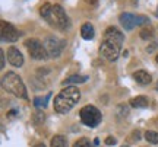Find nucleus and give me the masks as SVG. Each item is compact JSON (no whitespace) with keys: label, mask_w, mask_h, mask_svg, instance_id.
I'll return each instance as SVG.
<instances>
[{"label":"nucleus","mask_w":158,"mask_h":147,"mask_svg":"<svg viewBox=\"0 0 158 147\" xmlns=\"http://www.w3.org/2000/svg\"><path fill=\"white\" fill-rule=\"evenodd\" d=\"M124 35L116 26H108L104 31V40L100 47V54L108 61H116L120 56Z\"/></svg>","instance_id":"1"},{"label":"nucleus","mask_w":158,"mask_h":147,"mask_svg":"<svg viewBox=\"0 0 158 147\" xmlns=\"http://www.w3.org/2000/svg\"><path fill=\"white\" fill-rule=\"evenodd\" d=\"M40 15L48 22V25H51L53 28L59 29V31H66L70 25L68 15L60 5L45 3L40 7Z\"/></svg>","instance_id":"2"},{"label":"nucleus","mask_w":158,"mask_h":147,"mask_svg":"<svg viewBox=\"0 0 158 147\" xmlns=\"http://www.w3.org/2000/svg\"><path fill=\"white\" fill-rule=\"evenodd\" d=\"M81 99V92L75 86H69L63 89L56 98H54V111L59 114H66L76 105Z\"/></svg>","instance_id":"3"},{"label":"nucleus","mask_w":158,"mask_h":147,"mask_svg":"<svg viewBox=\"0 0 158 147\" xmlns=\"http://www.w3.org/2000/svg\"><path fill=\"white\" fill-rule=\"evenodd\" d=\"M2 87L6 92H9L12 95L22 99H28V93H27V87L23 85L22 79L13 72H7L2 79Z\"/></svg>","instance_id":"4"},{"label":"nucleus","mask_w":158,"mask_h":147,"mask_svg":"<svg viewBox=\"0 0 158 147\" xmlns=\"http://www.w3.org/2000/svg\"><path fill=\"white\" fill-rule=\"evenodd\" d=\"M79 117H81V121L85 125L91 127V128L97 127L101 122V112L95 106H92V105H86V106L82 108L79 111Z\"/></svg>","instance_id":"5"},{"label":"nucleus","mask_w":158,"mask_h":147,"mask_svg":"<svg viewBox=\"0 0 158 147\" xmlns=\"http://www.w3.org/2000/svg\"><path fill=\"white\" fill-rule=\"evenodd\" d=\"M64 45H66V41L60 40L57 37H47L44 41V48L47 51V56L51 57V58L60 57Z\"/></svg>","instance_id":"6"},{"label":"nucleus","mask_w":158,"mask_h":147,"mask_svg":"<svg viewBox=\"0 0 158 147\" xmlns=\"http://www.w3.org/2000/svg\"><path fill=\"white\" fill-rule=\"evenodd\" d=\"M25 47L28 48V52L29 56L32 57L34 60H44V58H47V51H45L44 48V44H41L38 40H35V38H32V40H27L25 41Z\"/></svg>","instance_id":"7"},{"label":"nucleus","mask_w":158,"mask_h":147,"mask_svg":"<svg viewBox=\"0 0 158 147\" xmlns=\"http://www.w3.org/2000/svg\"><path fill=\"white\" fill-rule=\"evenodd\" d=\"M0 26H2V40L7 41V42H15V41L19 38V32L18 29L12 25V23L6 22V21H2L0 22Z\"/></svg>","instance_id":"8"},{"label":"nucleus","mask_w":158,"mask_h":147,"mask_svg":"<svg viewBox=\"0 0 158 147\" xmlns=\"http://www.w3.org/2000/svg\"><path fill=\"white\" fill-rule=\"evenodd\" d=\"M7 61L10 63L12 66L15 67H21L23 64V57H22V52L15 48V47H10L7 50Z\"/></svg>","instance_id":"9"},{"label":"nucleus","mask_w":158,"mask_h":147,"mask_svg":"<svg viewBox=\"0 0 158 147\" xmlns=\"http://www.w3.org/2000/svg\"><path fill=\"white\" fill-rule=\"evenodd\" d=\"M120 23L126 31H132L136 26V16L132 13H122L120 15Z\"/></svg>","instance_id":"10"},{"label":"nucleus","mask_w":158,"mask_h":147,"mask_svg":"<svg viewBox=\"0 0 158 147\" xmlns=\"http://www.w3.org/2000/svg\"><path fill=\"white\" fill-rule=\"evenodd\" d=\"M133 79H135L139 85H149L152 77H151V74L148 73V72H145V70H138V72L133 73Z\"/></svg>","instance_id":"11"},{"label":"nucleus","mask_w":158,"mask_h":147,"mask_svg":"<svg viewBox=\"0 0 158 147\" xmlns=\"http://www.w3.org/2000/svg\"><path fill=\"white\" fill-rule=\"evenodd\" d=\"M81 35H82L84 40H92L94 35H95V29L91 23H84L81 26Z\"/></svg>","instance_id":"12"},{"label":"nucleus","mask_w":158,"mask_h":147,"mask_svg":"<svg viewBox=\"0 0 158 147\" xmlns=\"http://www.w3.org/2000/svg\"><path fill=\"white\" fill-rule=\"evenodd\" d=\"M130 105L133 108H147L149 105V102L145 96H136L133 99H130Z\"/></svg>","instance_id":"13"},{"label":"nucleus","mask_w":158,"mask_h":147,"mask_svg":"<svg viewBox=\"0 0 158 147\" xmlns=\"http://www.w3.org/2000/svg\"><path fill=\"white\" fill-rule=\"evenodd\" d=\"M86 80H88L86 76H70V77H68L63 82V85L66 86V85H75V83H84Z\"/></svg>","instance_id":"14"},{"label":"nucleus","mask_w":158,"mask_h":147,"mask_svg":"<svg viewBox=\"0 0 158 147\" xmlns=\"http://www.w3.org/2000/svg\"><path fill=\"white\" fill-rule=\"evenodd\" d=\"M51 147H68V140L63 136H54L51 138Z\"/></svg>","instance_id":"15"},{"label":"nucleus","mask_w":158,"mask_h":147,"mask_svg":"<svg viewBox=\"0 0 158 147\" xmlns=\"http://www.w3.org/2000/svg\"><path fill=\"white\" fill-rule=\"evenodd\" d=\"M51 98V93H47V95H45V96H37L34 99V105L37 108H45L47 106V102H48V99H50Z\"/></svg>","instance_id":"16"},{"label":"nucleus","mask_w":158,"mask_h":147,"mask_svg":"<svg viewBox=\"0 0 158 147\" xmlns=\"http://www.w3.org/2000/svg\"><path fill=\"white\" fill-rule=\"evenodd\" d=\"M145 140L151 144H157L158 143V133L155 131H147L145 133Z\"/></svg>","instance_id":"17"},{"label":"nucleus","mask_w":158,"mask_h":147,"mask_svg":"<svg viewBox=\"0 0 158 147\" xmlns=\"http://www.w3.org/2000/svg\"><path fill=\"white\" fill-rule=\"evenodd\" d=\"M154 37V29L151 26H147L141 31V38L142 40H152Z\"/></svg>","instance_id":"18"},{"label":"nucleus","mask_w":158,"mask_h":147,"mask_svg":"<svg viewBox=\"0 0 158 147\" xmlns=\"http://www.w3.org/2000/svg\"><path fill=\"white\" fill-rule=\"evenodd\" d=\"M73 147H92L88 138H79L78 141H75Z\"/></svg>","instance_id":"19"},{"label":"nucleus","mask_w":158,"mask_h":147,"mask_svg":"<svg viewBox=\"0 0 158 147\" xmlns=\"http://www.w3.org/2000/svg\"><path fill=\"white\" fill-rule=\"evenodd\" d=\"M44 114H35L34 115V121H35V124H41V122H43V121H44Z\"/></svg>","instance_id":"20"},{"label":"nucleus","mask_w":158,"mask_h":147,"mask_svg":"<svg viewBox=\"0 0 158 147\" xmlns=\"http://www.w3.org/2000/svg\"><path fill=\"white\" fill-rule=\"evenodd\" d=\"M147 22H149V19L147 16H136V25H143Z\"/></svg>","instance_id":"21"},{"label":"nucleus","mask_w":158,"mask_h":147,"mask_svg":"<svg viewBox=\"0 0 158 147\" xmlns=\"http://www.w3.org/2000/svg\"><path fill=\"white\" fill-rule=\"evenodd\" d=\"M116 143H117V140H116L114 137H107V138H106V144H107V146H114Z\"/></svg>","instance_id":"22"},{"label":"nucleus","mask_w":158,"mask_h":147,"mask_svg":"<svg viewBox=\"0 0 158 147\" xmlns=\"http://www.w3.org/2000/svg\"><path fill=\"white\" fill-rule=\"evenodd\" d=\"M5 67V52L0 51V68Z\"/></svg>","instance_id":"23"},{"label":"nucleus","mask_w":158,"mask_h":147,"mask_svg":"<svg viewBox=\"0 0 158 147\" xmlns=\"http://www.w3.org/2000/svg\"><path fill=\"white\" fill-rule=\"evenodd\" d=\"M15 114H16L15 111H10V112L7 114V115H9V118H13V117H15Z\"/></svg>","instance_id":"24"},{"label":"nucleus","mask_w":158,"mask_h":147,"mask_svg":"<svg viewBox=\"0 0 158 147\" xmlns=\"http://www.w3.org/2000/svg\"><path fill=\"white\" fill-rule=\"evenodd\" d=\"M86 2H88L89 5H97V2H98V0H86Z\"/></svg>","instance_id":"25"},{"label":"nucleus","mask_w":158,"mask_h":147,"mask_svg":"<svg viewBox=\"0 0 158 147\" xmlns=\"http://www.w3.org/2000/svg\"><path fill=\"white\" fill-rule=\"evenodd\" d=\"M35 147H45L43 143H38V144H35Z\"/></svg>","instance_id":"26"},{"label":"nucleus","mask_w":158,"mask_h":147,"mask_svg":"<svg viewBox=\"0 0 158 147\" xmlns=\"http://www.w3.org/2000/svg\"><path fill=\"white\" fill-rule=\"evenodd\" d=\"M155 60H157V63H158V56H157V58H155Z\"/></svg>","instance_id":"27"},{"label":"nucleus","mask_w":158,"mask_h":147,"mask_svg":"<svg viewBox=\"0 0 158 147\" xmlns=\"http://www.w3.org/2000/svg\"><path fill=\"white\" fill-rule=\"evenodd\" d=\"M133 2H138V0H133Z\"/></svg>","instance_id":"28"},{"label":"nucleus","mask_w":158,"mask_h":147,"mask_svg":"<svg viewBox=\"0 0 158 147\" xmlns=\"http://www.w3.org/2000/svg\"><path fill=\"white\" fill-rule=\"evenodd\" d=\"M123 147H127V146H123Z\"/></svg>","instance_id":"29"}]
</instances>
